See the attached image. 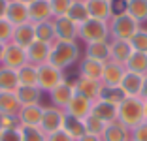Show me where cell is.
I'll list each match as a JSON object with an SVG mask.
<instances>
[{
  "label": "cell",
  "mask_w": 147,
  "mask_h": 141,
  "mask_svg": "<svg viewBox=\"0 0 147 141\" xmlns=\"http://www.w3.org/2000/svg\"><path fill=\"white\" fill-rule=\"evenodd\" d=\"M28 15H30V23H43V21H51L53 19V11H51V4L49 0H34L28 4Z\"/></svg>",
  "instance_id": "cell-15"
},
{
  "label": "cell",
  "mask_w": 147,
  "mask_h": 141,
  "mask_svg": "<svg viewBox=\"0 0 147 141\" xmlns=\"http://www.w3.org/2000/svg\"><path fill=\"white\" fill-rule=\"evenodd\" d=\"M6 19L11 23L13 26L30 23V15H28V6L19 2V0H9L8 9H6Z\"/></svg>",
  "instance_id": "cell-14"
},
{
  "label": "cell",
  "mask_w": 147,
  "mask_h": 141,
  "mask_svg": "<svg viewBox=\"0 0 147 141\" xmlns=\"http://www.w3.org/2000/svg\"><path fill=\"white\" fill-rule=\"evenodd\" d=\"M43 107L42 105H23L17 113V119L21 126H40Z\"/></svg>",
  "instance_id": "cell-20"
},
{
  "label": "cell",
  "mask_w": 147,
  "mask_h": 141,
  "mask_svg": "<svg viewBox=\"0 0 147 141\" xmlns=\"http://www.w3.org/2000/svg\"><path fill=\"white\" fill-rule=\"evenodd\" d=\"M132 51L134 49H132L130 42H125V40H109V60H113V62L125 64Z\"/></svg>",
  "instance_id": "cell-19"
},
{
  "label": "cell",
  "mask_w": 147,
  "mask_h": 141,
  "mask_svg": "<svg viewBox=\"0 0 147 141\" xmlns=\"http://www.w3.org/2000/svg\"><path fill=\"white\" fill-rule=\"evenodd\" d=\"M76 96V89H74V81H62L55 87V89L49 92V98H51L53 105L61 107V109H66V105L70 103V100Z\"/></svg>",
  "instance_id": "cell-10"
},
{
  "label": "cell",
  "mask_w": 147,
  "mask_h": 141,
  "mask_svg": "<svg viewBox=\"0 0 147 141\" xmlns=\"http://www.w3.org/2000/svg\"><path fill=\"white\" fill-rule=\"evenodd\" d=\"M91 115L96 117L98 120H102L104 124H111L117 120V105L98 98L91 103Z\"/></svg>",
  "instance_id": "cell-13"
},
{
  "label": "cell",
  "mask_w": 147,
  "mask_h": 141,
  "mask_svg": "<svg viewBox=\"0 0 147 141\" xmlns=\"http://www.w3.org/2000/svg\"><path fill=\"white\" fill-rule=\"evenodd\" d=\"M64 81V73L61 70H57L49 62L38 66V89L42 92H51L59 83Z\"/></svg>",
  "instance_id": "cell-6"
},
{
  "label": "cell",
  "mask_w": 147,
  "mask_h": 141,
  "mask_svg": "<svg viewBox=\"0 0 147 141\" xmlns=\"http://www.w3.org/2000/svg\"><path fill=\"white\" fill-rule=\"evenodd\" d=\"M87 4V11L91 19H98V21L108 23L113 17V2L108 0H85Z\"/></svg>",
  "instance_id": "cell-11"
},
{
  "label": "cell",
  "mask_w": 147,
  "mask_h": 141,
  "mask_svg": "<svg viewBox=\"0 0 147 141\" xmlns=\"http://www.w3.org/2000/svg\"><path fill=\"white\" fill-rule=\"evenodd\" d=\"M130 45H132L134 51L147 53V30L140 26L138 32H136V34L132 36V40H130Z\"/></svg>",
  "instance_id": "cell-37"
},
{
  "label": "cell",
  "mask_w": 147,
  "mask_h": 141,
  "mask_svg": "<svg viewBox=\"0 0 147 141\" xmlns=\"http://www.w3.org/2000/svg\"><path fill=\"white\" fill-rule=\"evenodd\" d=\"M104 64L106 62H98V60H92V58H87L85 56L81 66H79V75L100 81L102 79V72H104Z\"/></svg>",
  "instance_id": "cell-27"
},
{
  "label": "cell",
  "mask_w": 147,
  "mask_h": 141,
  "mask_svg": "<svg viewBox=\"0 0 147 141\" xmlns=\"http://www.w3.org/2000/svg\"><path fill=\"white\" fill-rule=\"evenodd\" d=\"M0 126L2 130H13V128H19V119L17 115H0Z\"/></svg>",
  "instance_id": "cell-40"
},
{
  "label": "cell",
  "mask_w": 147,
  "mask_h": 141,
  "mask_svg": "<svg viewBox=\"0 0 147 141\" xmlns=\"http://www.w3.org/2000/svg\"><path fill=\"white\" fill-rule=\"evenodd\" d=\"M19 77L15 70H9L6 66H0V90H17Z\"/></svg>",
  "instance_id": "cell-32"
},
{
  "label": "cell",
  "mask_w": 147,
  "mask_h": 141,
  "mask_svg": "<svg viewBox=\"0 0 147 141\" xmlns=\"http://www.w3.org/2000/svg\"><path fill=\"white\" fill-rule=\"evenodd\" d=\"M13 28H15V26H13L6 17L0 19V43H6V45H8V43L11 42Z\"/></svg>",
  "instance_id": "cell-39"
},
{
  "label": "cell",
  "mask_w": 147,
  "mask_h": 141,
  "mask_svg": "<svg viewBox=\"0 0 147 141\" xmlns=\"http://www.w3.org/2000/svg\"><path fill=\"white\" fill-rule=\"evenodd\" d=\"M0 134H2V126H0Z\"/></svg>",
  "instance_id": "cell-50"
},
{
  "label": "cell",
  "mask_w": 147,
  "mask_h": 141,
  "mask_svg": "<svg viewBox=\"0 0 147 141\" xmlns=\"http://www.w3.org/2000/svg\"><path fill=\"white\" fill-rule=\"evenodd\" d=\"M81 2H85V0H81Z\"/></svg>",
  "instance_id": "cell-52"
},
{
  "label": "cell",
  "mask_w": 147,
  "mask_h": 141,
  "mask_svg": "<svg viewBox=\"0 0 147 141\" xmlns=\"http://www.w3.org/2000/svg\"><path fill=\"white\" fill-rule=\"evenodd\" d=\"M125 11L142 25L147 21V0H125Z\"/></svg>",
  "instance_id": "cell-26"
},
{
  "label": "cell",
  "mask_w": 147,
  "mask_h": 141,
  "mask_svg": "<svg viewBox=\"0 0 147 141\" xmlns=\"http://www.w3.org/2000/svg\"><path fill=\"white\" fill-rule=\"evenodd\" d=\"M64 109L61 107H55V105H49V107H43V113H42V120H40V126L38 128L42 130L45 136L53 132H59L62 130V124H64Z\"/></svg>",
  "instance_id": "cell-5"
},
{
  "label": "cell",
  "mask_w": 147,
  "mask_h": 141,
  "mask_svg": "<svg viewBox=\"0 0 147 141\" xmlns=\"http://www.w3.org/2000/svg\"><path fill=\"white\" fill-rule=\"evenodd\" d=\"M74 89H76V94L87 98L89 102H94V100L100 98V90H102V81H96V79H91V77H83L79 75L76 81H74Z\"/></svg>",
  "instance_id": "cell-8"
},
{
  "label": "cell",
  "mask_w": 147,
  "mask_h": 141,
  "mask_svg": "<svg viewBox=\"0 0 147 141\" xmlns=\"http://www.w3.org/2000/svg\"><path fill=\"white\" fill-rule=\"evenodd\" d=\"M78 38L83 40L85 43L109 42V28H108V23L89 17L85 23L78 25Z\"/></svg>",
  "instance_id": "cell-4"
},
{
  "label": "cell",
  "mask_w": 147,
  "mask_h": 141,
  "mask_svg": "<svg viewBox=\"0 0 147 141\" xmlns=\"http://www.w3.org/2000/svg\"><path fill=\"white\" fill-rule=\"evenodd\" d=\"M19 103L23 105H40L42 102V90L38 87H17L15 90Z\"/></svg>",
  "instance_id": "cell-24"
},
{
  "label": "cell",
  "mask_w": 147,
  "mask_h": 141,
  "mask_svg": "<svg viewBox=\"0 0 147 141\" xmlns=\"http://www.w3.org/2000/svg\"><path fill=\"white\" fill-rule=\"evenodd\" d=\"M143 100L147 98V75H143V85H142V94H140Z\"/></svg>",
  "instance_id": "cell-46"
},
{
  "label": "cell",
  "mask_w": 147,
  "mask_h": 141,
  "mask_svg": "<svg viewBox=\"0 0 147 141\" xmlns=\"http://www.w3.org/2000/svg\"><path fill=\"white\" fill-rule=\"evenodd\" d=\"M143 107H145V120H147V98L143 100Z\"/></svg>",
  "instance_id": "cell-48"
},
{
  "label": "cell",
  "mask_w": 147,
  "mask_h": 141,
  "mask_svg": "<svg viewBox=\"0 0 147 141\" xmlns=\"http://www.w3.org/2000/svg\"><path fill=\"white\" fill-rule=\"evenodd\" d=\"M117 120L128 130H134L136 126L145 122V107L142 96H126L117 105Z\"/></svg>",
  "instance_id": "cell-1"
},
{
  "label": "cell",
  "mask_w": 147,
  "mask_h": 141,
  "mask_svg": "<svg viewBox=\"0 0 147 141\" xmlns=\"http://www.w3.org/2000/svg\"><path fill=\"white\" fill-rule=\"evenodd\" d=\"M91 103L87 98H83V96H79V94H76L72 100H70V103L66 105L64 113L70 117H76V119L79 120H85L87 117L91 115Z\"/></svg>",
  "instance_id": "cell-16"
},
{
  "label": "cell",
  "mask_w": 147,
  "mask_h": 141,
  "mask_svg": "<svg viewBox=\"0 0 147 141\" xmlns=\"http://www.w3.org/2000/svg\"><path fill=\"white\" fill-rule=\"evenodd\" d=\"M102 141H130V130L119 120L108 124L102 134Z\"/></svg>",
  "instance_id": "cell-23"
},
{
  "label": "cell",
  "mask_w": 147,
  "mask_h": 141,
  "mask_svg": "<svg viewBox=\"0 0 147 141\" xmlns=\"http://www.w3.org/2000/svg\"><path fill=\"white\" fill-rule=\"evenodd\" d=\"M125 98H126V94L123 92L121 87H106V85H102V90H100V100L109 102V103H113V105H119Z\"/></svg>",
  "instance_id": "cell-34"
},
{
  "label": "cell",
  "mask_w": 147,
  "mask_h": 141,
  "mask_svg": "<svg viewBox=\"0 0 147 141\" xmlns=\"http://www.w3.org/2000/svg\"><path fill=\"white\" fill-rule=\"evenodd\" d=\"M78 141H102V137H98V136H91V134H85V136H83L81 139H78Z\"/></svg>",
  "instance_id": "cell-45"
},
{
  "label": "cell",
  "mask_w": 147,
  "mask_h": 141,
  "mask_svg": "<svg viewBox=\"0 0 147 141\" xmlns=\"http://www.w3.org/2000/svg\"><path fill=\"white\" fill-rule=\"evenodd\" d=\"M49 4H51L53 17H62V15L68 13L70 6L74 4V0H49Z\"/></svg>",
  "instance_id": "cell-38"
},
{
  "label": "cell",
  "mask_w": 147,
  "mask_h": 141,
  "mask_svg": "<svg viewBox=\"0 0 147 141\" xmlns=\"http://www.w3.org/2000/svg\"><path fill=\"white\" fill-rule=\"evenodd\" d=\"M53 28H55L57 42H76L78 38V25L72 23L66 15L62 17H53Z\"/></svg>",
  "instance_id": "cell-9"
},
{
  "label": "cell",
  "mask_w": 147,
  "mask_h": 141,
  "mask_svg": "<svg viewBox=\"0 0 147 141\" xmlns=\"http://www.w3.org/2000/svg\"><path fill=\"white\" fill-rule=\"evenodd\" d=\"M125 64H119V62H113V60H108L104 64V72H102V85L106 87H121V81L125 77Z\"/></svg>",
  "instance_id": "cell-12"
},
{
  "label": "cell",
  "mask_w": 147,
  "mask_h": 141,
  "mask_svg": "<svg viewBox=\"0 0 147 141\" xmlns=\"http://www.w3.org/2000/svg\"><path fill=\"white\" fill-rule=\"evenodd\" d=\"M108 28H109V38L111 40H125V42H130L132 36L138 32L140 23L136 21V19H132L126 11H119L108 21Z\"/></svg>",
  "instance_id": "cell-3"
},
{
  "label": "cell",
  "mask_w": 147,
  "mask_h": 141,
  "mask_svg": "<svg viewBox=\"0 0 147 141\" xmlns=\"http://www.w3.org/2000/svg\"><path fill=\"white\" fill-rule=\"evenodd\" d=\"M49 51H51V45L43 42H32L30 45L26 47V56H28V64H34V66H40V64H45L49 58Z\"/></svg>",
  "instance_id": "cell-17"
},
{
  "label": "cell",
  "mask_w": 147,
  "mask_h": 141,
  "mask_svg": "<svg viewBox=\"0 0 147 141\" xmlns=\"http://www.w3.org/2000/svg\"><path fill=\"white\" fill-rule=\"evenodd\" d=\"M87 58L98 60V62H108L109 60V42H94L87 43Z\"/></svg>",
  "instance_id": "cell-28"
},
{
  "label": "cell",
  "mask_w": 147,
  "mask_h": 141,
  "mask_svg": "<svg viewBox=\"0 0 147 141\" xmlns=\"http://www.w3.org/2000/svg\"><path fill=\"white\" fill-rule=\"evenodd\" d=\"M34 32H36V40H38V42H43V43H47V45H53V43L57 42L53 21L36 23L34 25Z\"/></svg>",
  "instance_id": "cell-31"
},
{
  "label": "cell",
  "mask_w": 147,
  "mask_h": 141,
  "mask_svg": "<svg viewBox=\"0 0 147 141\" xmlns=\"http://www.w3.org/2000/svg\"><path fill=\"white\" fill-rule=\"evenodd\" d=\"M8 2L9 0H0V19L6 17V9H8Z\"/></svg>",
  "instance_id": "cell-44"
},
{
  "label": "cell",
  "mask_w": 147,
  "mask_h": 141,
  "mask_svg": "<svg viewBox=\"0 0 147 141\" xmlns=\"http://www.w3.org/2000/svg\"><path fill=\"white\" fill-rule=\"evenodd\" d=\"M142 85H143V75L134 72H125V77L121 81V89L126 96H140L142 94Z\"/></svg>",
  "instance_id": "cell-21"
},
{
  "label": "cell",
  "mask_w": 147,
  "mask_h": 141,
  "mask_svg": "<svg viewBox=\"0 0 147 141\" xmlns=\"http://www.w3.org/2000/svg\"><path fill=\"white\" fill-rule=\"evenodd\" d=\"M79 58V45L78 42H55L51 45L47 62L55 66L57 70L64 72L72 64H76Z\"/></svg>",
  "instance_id": "cell-2"
},
{
  "label": "cell",
  "mask_w": 147,
  "mask_h": 141,
  "mask_svg": "<svg viewBox=\"0 0 147 141\" xmlns=\"http://www.w3.org/2000/svg\"><path fill=\"white\" fill-rule=\"evenodd\" d=\"M0 141H21V132H19V128L2 130V134H0Z\"/></svg>",
  "instance_id": "cell-42"
},
{
  "label": "cell",
  "mask_w": 147,
  "mask_h": 141,
  "mask_svg": "<svg viewBox=\"0 0 147 141\" xmlns=\"http://www.w3.org/2000/svg\"><path fill=\"white\" fill-rule=\"evenodd\" d=\"M21 141H47V136L38 126H19Z\"/></svg>",
  "instance_id": "cell-35"
},
{
  "label": "cell",
  "mask_w": 147,
  "mask_h": 141,
  "mask_svg": "<svg viewBox=\"0 0 147 141\" xmlns=\"http://www.w3.org/2000/svg\"><path fill=\"white\" fill-rule=\"evenodd\" d=\"M130 141H147V120L130 130Z\"/></svg>",
  "instance_id": "cell-41"
},
{
  "label": "cell",
  "mask_w": 147,
  "mask_h": 141,
  "mask_svg": "<svg viewBox=\"0 0 147 141\" xmlns=\"http://www.w3.org/2000/svg\"><path fill=\"white\" fill-rule=\"evenodd\" d=\"M21 103L15 90H0V115H17Z\"/></svg>",
  "instance_id": "cell-22"
},
{
  "label": "cell",
  "mask_w": 147,
  "mask_h": 141,
  "mask_svg": "<svg viewBox=\"0 0 147 141\" xmlns=\"http://www.w3.org/2000/svg\"><path fill=\"white\" fill-rule=\"evenodd\" d=\"M83 124H85V132L87 134H91V136H98V137H102L106 126H108V124H104L102 120H98L96 117H92V115L87 117V119L83 120Z\"/></svg>",
  "instance_id": "cell-36"
},
{
  "label": "cell",
  "mask_w": 147,
  "mask_h": 141,
  "mask_svg": "<svg viewBox=\"0 0 147 141\" xmlns=\"http://www.w3.org/2000/svg\"><path fill=\"white\" fill-rule=\"evenodd\" d=\"M66 17H68L72 23H76V25H81V23H85L87 19H89L87 4H85V2H81V0H74V4L70 6L68 13H66Z\"/></svg>",
  "instance_id": "cell-33"
},
{
  "label": "cell",
  "mask_w": 147,
  "mask_h": 141,
  "mask_svg": "<svg viewBox=\"0 0 147 141\" xmlns=\"http://www.w3.org/2000/svg\"><path fill=\"white\" fill-rule=\"evenodd\" d=\"M25 64H28V56H26V49L15 45V43L9 42L6 45V53H4V58H2V66L9 70H15L17 72L19 68H23Z\"/></svg>",
  "instance_id": "cell-7"
},
{
  "label": "cell",
  "mask_w": 147,
  "mask_h": 141,
  "mask_svg": "<svg viewBox=\"0 0 147 141\" xmlns=\"http://www.w3.org/2000/svg\"><path fill=\"white\" fill-rule=\"evenodd\" d=\"M47 141H74L64 130H59V132H53L47 136Z\"/></svg>",
  "instance_id": "cell-43"
},
{
  "label": "cell",
  "mask_w": 147,
  "mask_h": 141,
  "mask_svg": "<svg viewBox=\"0 0 147 141\" xmlns=\"http://www.w3.org/2000/svg\"><path fill=\"white\" fill-rule=\"evenodd\" d=\"M125 68L128 72L140 73V75H147V53H140V51H132L130 56L126 58Z\"/></svg>",
  "instance_id": "cell-25"
},
{
  "label": "cell",
  "mask_w": 147,
  "mask_h": 141,
  "mask_svg": "<svg viewBox=\"0 0 147 141\" xmlns=\"http://www.w3.org/2000/svg\"><path fill=\"white\" fill-rule=\"evenodd\" d=\"M4 53H6V43H0V64H2V58H4Z\"/></svg>",
  "instance_id": "cell-47"
},
{
  "label": "cell",
  "mask_w": 147,
  "mask_h": 141,
  "mask_svg": "<svg viewBox=\"0 0 147 141\" xmlns=\"http://www.w3.org/2000/svg\"><path fill=\"white\" fill-rule=\"evenodd\" d=\"M19 2H23V4H26V6H28L30 2H34V0H19Z\"/></svg>",
  "instance_id": "cell-49"
},
{
  "label": "cell",
  "mask_w": 147,
  "mask_h": 141,
  "mask_svg": "<svg viewBox=\"0 0 147 141\" xmlns=\"http://www.w3.org/2000/svg\"><path fill=\"white\" fill-rule=\"evenodd\" d=\"M32 42H36V32H34V25L32 23H25V25H19L13 28L11 43L26 49Z\"/></svg>",
  "instance_id": "cell-18"
},
{
  "label": "cell",
  "mask_w": 147,
  "mask_h": 141,
  "mask_svg": "<svg viewBox=\"0 0 147 141\" xmlns=\"http://www.w3.org/2000/svg\"><path fill=\"white\" fill-rule=\"evenodd\" d=\"M62 130H64V132L68 134V136L72 137L74 141L81 139V137L87 134V132H85V124H83V120L76 119V117H70V115H66V117H64V124H62Z\"/></svg>",
  "instance_id": "cell-29"
},
{
  "label": "cell",
  "mask_w": 147,
  "mask_h": 141,
  "mask_svg": "<svg viewBox=\"0 0 147 141\" xmlns=\"http://www.w3.org/2000/svg\"><path fill=\"white\" fill-rule=\"evenodd\" d=\"M108 2H115V0H108Z\"/></svg>",
  "instance_id": "cell-51"
},
{
  "label": "cell",
  "mask_w": 147,
  "mask_h": 141,
  "mask_svg": "<svg viewBox=\"0 0 147 141\" xmlns=\"http://www.w3.org/2000/svg\"><path fill=\"white\" fill-rule=\"evenodd\" d=\"M19 87H38V66L25 64L17 70Z\"/></svg>",
  "instance_id": "cell-30"
}]
</instances>
